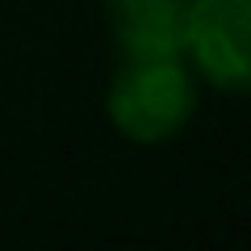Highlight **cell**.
Instances as JSON below:
<instances>
[{
  "label": "cell",
  "instance_id": "obj_1",
  "mask_svg": "<svg viewBox=\"0 0 251 251\" xmlns=\"http://www.w3.org/2000/svg\"><path fill=\"white\" fill-rule=\"evenodd\" d=\"M197 109V75L184 54H122L105 92V113L130 143H163Z\"/></svg>",
  "mask_w": 251,
  "mask_h": 251
},
{
  "label": "cell",
  "instance_id": "obj_2",
  "mask_svg": "<svg viewBox=\"0 0 251 251\" xmlns=\"http://www.w3.org/2000/svg\"><path fill=\"white\" fill-rule=\"evenodd\" d=\"M180 54L218 92L251 88V0H188Z\"/></svg>",
  "mask_w": 251,
  "mask_h": 251
},
{
  "label": "cell",
  "instance_id": "obj_3",
  "mask_svg": "<svg viewBox=\"0 0 251 251\" xmlns=\"http://www.w3.org/2000/svg\"><path fill=\"white\" fill-rule=\"evenodd\" d=\"M188 0H105L113 46L122 54H180Z\"/></svg>",
  "mask_w": 251,
  "mask_h": 251
}]
</instances>
